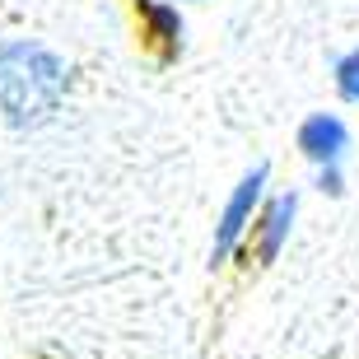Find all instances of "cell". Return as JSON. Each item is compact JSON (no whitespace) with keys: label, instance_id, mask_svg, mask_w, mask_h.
<instances>
[{"label":"cell","instance_id":"cell-1","mask_svg":"<svg viewBox=\"0 0 359 359\" xmlns=\"http://www.w3.org/2000/svg\"><path fill=\"white\" fill-rule=\"evenodd\" d=\"M70 98V61L38 38H0V121L42 131Z\"/></svg>","mask_w":359,"mask_h":359},{"label":"cell","instance_id":"cell-6","mask_svg":"<svg viewBox=\"0 0 359 359\" xmlns=\"http://www.w3.org/2000/svg\"><path fill=\"white\" fill-rule=\"evenodd\" d=\"M332 84L341 93V103L359 107V47H350V52H341L332 61Z\"/></svg>","mask_w":359,"mask_h":359},{"label":"cell","instance_id":"cell-7","mask_svg":"<svg viewBox=\"0 0 359 359\" xmlns=\"http://www.w3.org/2000/svg\"><path fill=\"white\" fill-rule=\"evenodd\" d=\"M318 191H327V196H346V163H327V168H318Z\"/></svg>","mask_w":359,"mask_h":359},{"label":"cell","instance_id":"cell-8","mask_svg":"<svg viewBox=\"0 0 359 359\" xmlns=\"http://www.w3.org/2000/svg\"><path fill=\"white\" fill-rule=\"evenodd\" d=\"M177 5H196V0H177Z\"/></svg>","mask_w":359,"mask_h":359},{"label":"cell","instance_id":"cell-3","mask_svg":"<svg viewBox=\"0 0 359 359\" xmlns=\"http://www.w3.org/2000/svg\"><path fill=\"white\" fill-rule=\"evenodd\" d=\"M294 219H299V191H266L262 205H257L252 224H248V238H243L238 252H248L257 266H271L285 243L294 233Z\"/></svg>","mask_w":359,"mask_h":359},{"label":"cell","instance_id":"cell-5","mask_svg":"<svg viewBox=\"0 0 359 359\" xmlns=\"http://www.w3.org/2000/svg\"><path fill=\"white\" fill-rule=\"evenodd\" d=\"M294 149H299L313 168L346 163L350 159V126H346V117H341V112H313V117H304L299 131H294Z\"/></svg>","mask_w":359,"mask_h":359},{"label":"cell","instance_id":"cell-4","mask_svg":"<svg viewBox=\"0 0 359 359\" xmlns=\"http://www.w3.org/2000/svg\"><path fill=\"white\" fill-rule=\"evenodd\" d=\"M135 14V33L163 66H173L187 52V14L177 0H126Z\"/></svg>","mask_w":359,"mask_h":359},{"label":"cell","instance_id":"cell-2","mask_svg":"<svg viewBox=\"0 0 359 359\" xmlns=\"http://www.w3.org/2000/svg\"><path fill=\"white\" fill-rule=\"evenodd\" d=\"M266 187H271V163H252V168L233 182V191L224 196V210H219V219H215L210 271L229 266V262L238 257L243 238H248V224H252L257 205H262V196H266Z\"/></svg>","mask_w":359,"mask_h":359}]
</instances>
